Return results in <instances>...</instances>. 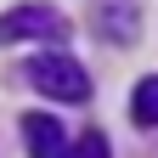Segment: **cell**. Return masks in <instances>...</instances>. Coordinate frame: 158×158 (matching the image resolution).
Instances as JSON below:
<instances>
[{
  "mask_svg": "<svg viewBox=\"0 0 158 158\" xmlns=\"http://www.w3.org/2000/svg\"><path fill=\"white\" fill-rule=\"evenodd\" d=\"M68 158H107V135H102V130H85V135L73 141Z\"/></svg>",
  "mask_w": 158,
  "mask_h": 158,
  "instance_id": "cell-5",
  "label": "cell"
},
{
  "mask_svg": "<svg viewBox=\"0 0 158 158\" xmlns=\"http://www.w3.org/2000/svg\"><path fill=\"white\" fill-rule=\"evenodd\" d=\"M28 79H34V90H40V96H56V102H85V96H90L85 68H79L73 56H62V51L34 56V62H28Z\"/></svg>",
  "mask_w": 158,
  "mask_h": 158,
  "instance_id": "cell-1",
  "label": "cell"
},
{
  "mask_svg": "<svg viewBox=\"0 0 158 158\" xmlns=\"http://www.w3.org/2000/svg\"><path fill=\"white\" fill-rule=\"evenodd\" d=\"M23 147H28V158H68L73 152L62 141V130H56V118H45V113H28L23 118Z\"/></svg>",
  "mask_w": 158,
  "mask_h": 158,
  "instance_id": "cell-3",
  "label": "cell"
},
{
  "mask_svg": "<svg viewBox=\"0 0 158 158\" xmlns=\"http://www.w3.org/2000/svg\"><path fill=\"white\" fill-rule=\"evenodd\" d=\"M68 17L51 6H11L0 17V45H17V40H62Z\"/></svg>",
  "mask_w": 158,
  "mask_h": 158,
  "instance_id": "cell-2",
  "label": "cell"
},
{
  "mask_svg": "<svg viewBox=\"0 0 158 158\" xmlns=\"http://www.w3.org/2000/svg\"><path fill=\"white\" fill-rule=\"evenodd\" d=\"M135 124H147V130H158V79H141L135 85Z\"/></svg>",
  "mask_w": 158,
  "mask_h": 158,
  "instance_id": "cell-4",
  "label": "cell"
}]
</instances>
